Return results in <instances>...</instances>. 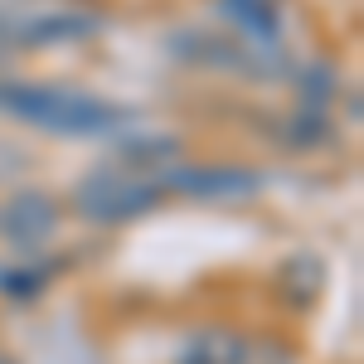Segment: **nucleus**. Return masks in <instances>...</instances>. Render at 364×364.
I'll return each instance as SVG.
<instances>
[{
	"label": "nucleus",
	"mask_w": 364,
	"mask_h": 364,
	"mask_svg": "<svg viewBox=\"0 0 364 364\" xmlns=\"http://www.w3.org/2000/svg\"><path fill=\"white\" fill-rule=\"evenodd\" d=\"M0 112L54 136H112L132 122V112L117 102L44 83H0Z\"/></svg>",
	"instance_id": "obj_1"
},
{
	"label": "nucleus",
	"mask_w": 364,
	"mask_h": 364,
	"mask_svg": "<svg viewBox=\"0 0 364 364\" xmlns=\"http://www.w3.org/2000/svg\"><path fill=\"white\" fill-rule=\"evenodd\" d=\"M161 195L166 190L146 175H132L122 166H97L73 185V209L87 224H132L141 214H151L161 204Z\"/></svg>",
	"instance_id": "obj_2"
},
{
	"label": "nucleus",
	"mask_w": 364,
	"mask_h": 364,
	"mask_svg": "<svg viewBox=\"0 0 364 364\" xmlns=\"http://www.w3.org/2000/svg\"><path fill=\"white\" fill-rule=\"evenodd\" d=\"M161 190H175L199 204H248L267 190V175L252 166H175L161 180Z\"/></svg>",
	"instance_id": "obj_3"
},
{
	"label": "nucleus",
	"mask_w": 364,
	"mask_h": 364,
	"mask_svg": "<svg viewBox=\"0 0 364 364\" xmlns=\"http://www.w3.org/2000/svg\"><path fill=\"white\" fill-rule=\"evenodd\" d=\"M58 219L63 209L49 190H15L0 204V243H10L15 252H39L54 243Z\"/></svg>",
	"instance_id": "obj_4"
},
{
	"label": "nucleus",
	"mask_w": 364,
	"mask_h": 364,
	"mask_svg": "<svg viewBox=\"0 0 364 364\" xmlns=\"http://www.w3.org/2000/svg\"><path fill=\"white\" fill-rule=\"evenodd\" d=\"M180 161H185V146H180V136H166V132L122 141V146H117V156H112V166L132 170V175H146V180H156V185H161Z\"/></svg>",
	"instance_id": "obj_5"
},
{
	"label": "nucleus",
	"mask_w": 364,
	"mask_h": 364,
	"mask_svg": "<svg viewBox=\"0 0 364 364\" xmlns=\"http://www.w3.org/2000/svg\"><path fill=\"white\" fill-rule=\"evenodd\" d=\"M224 15L228 25L238 29V39L252 44V49H262V54H277V5L272 0H224Z\"/></svg>",
	"instance_id": "obj_6"
},
{
	"label": "nucleus",
	"mask_w": 364,
	"mask_h": 364,
	"mask_svg": "<svg viewBox=\"0 0 364 364\" xmlns=\"http://www.w3.org/2000/svg\"><path fill=\"white\" fill-rule=\"evenodd\" d=\"M243 360H248V340L214 326V331H199V336L185 340L175 364H243Z\"/></svg>",
	"instance_id": "obj_7"
},
{
	"label": "nucleus",
	"mask_w": 364,
	"mask_h": 364,
	"mask_svg": "<svg viewBox=\"0 0 364 364\" xmlns=\"http://www.w3.org/2000/svg\"><path fill=\"white\" fill-rule=\"evenodd\" d=\"M321 282H326V272H321V257H287L277 267V296L287 301V306L306 311L311 301H316V291H321Z\"/></svg>",
	"instance_id": "obj_8"
},
{
	"label": "nucleus",
	"mask_w": 364,
	"mask_h": 364,
	"mask_svg": "<svg viewBox=\"0 0 364 364\" xmlns=\"http://www.w3.org/2000/svg\"><path fill=\"white\" fill-rule=\"evenodd\" d=\"M92 29H97V20H87V15H44L20 29V44H73Z\"/></svg>",
	"instance_id": "obj_9"
},
{
	"label": "nucleus",
	"mask_w": 364,
	"mask_h": 364,
	"mask_svg": "<svg viewBox=\"0 0 364 364\" xmlns=\"http://www.w3.org/2000/svg\"><path fill=\"white\" fill-rule=\"evenodd\" d=\"M44 282H49L44 267H0V291H5V296H15V301L39 296V291H44Z\"/></svg>",
	"instance_id": "obj_10"
},
{
	"label": "nucleus",
	"mask_w": 364,
	"mask_h": 364,
	"mask_svg": "<svg viewBox=\"0 0 364 364\" xmlns=\"http://www.w3.org/2000/svg\"><path fill=\"white\" fill-rule=\"evenodd\" d=\"M287 136L296 141V146H321V141L331 136V122L321 117V107H301V112L287 117Z\"/></svg>",
	"instance_id": "obj_11"
}]
</instances>
